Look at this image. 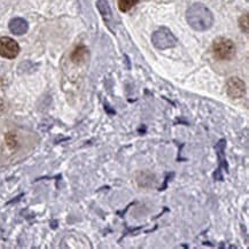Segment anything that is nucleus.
<instances>
[{
    "label": "nucleus",
    "instance_id": "3",
    "mask_svg": "<svg viewBox=\"0 0 249 249\" xmlns=\"http://www.w3.org/2000/svg\"><path fill=\"white\" fill-rule=\"evenodd\" d=\"M152 41L156 49L165 50L174 47L177 44V38L174 36V34L169 29L161 28L153 34Z\"/></svg>",
    "mask_w": 249,
    "mask_h": 249
},
{
    "label": "nucleus",
    "instance_id": "4",
    "mask_svg": "<svg viewBox=\"0 0 249 249\" xmlns=\"http://www.w3.org/2000/svg\"><path fill=\"white\" fill-rule=\"evenodd\" d=\"M20 52L18 44L14 39L8 37L0 38V55L7 57V59H14Z\"/></svg>",
    "mask_w": 249,
    "mask_h": 249
},
{
    "label": "nucleus",
    "instance_id": "8",
    "mask_svg": "<svg viewBox=\"0 0 249 249\" xmlns=\"http://www.w3.org/2000/svg\"><path fill=\"white\" fill-rule=\"evenodd\" d=\"M137 2L138 0H119V7L122 12H127L137 5Z\"/></svg>",
    "mask_w": 249,
    "mask_h": 249
},
{
    "label": "nucleus",
    "instance_id": "5",
    "mask_svg": "<svg viewBox=\"0 0 249 249\" xmlns=\"http://www.w3.org/2000/svg\"><path fill=\"white\" fill-rule=\"evenodd\" d=\"M226 90H228V94L231 98H242L245 95L246 92V85L245 83L238 77H232L228 82V86H226Z\"/></svg>",
    "mask_w": 249,
    "mask_h": 249
},
{
    "label": "nucleus",
    "instance_id": "7",
    "mask_svg": "<svg viewBox=\"0 0 249 249\" xmlns=\"http://www.w3.org/2000/svg\"><path fill=\"white\" fill-rule=\"evenodd\" d=\"M97 6H98V9L101 13L102 18H105V21L111 20V11L106 0H99L97 2Z\"/></svg>",
    "mask_w": 249,
    "mask_h": 249
},
{
    "label": "nucleus",
    "instance_id": "2",
    "mask_svg": "<svg viewBox=\"0 0 249 249\" xmlns=\"http://www.w3.org/2000/svg\"><path fill=\"white\" fill-rule=\"evenodd\" d=\"M213 52L217 59L231 60L235 55V46L228 38H217L213 44Z\"/></svg>",
    "mask_w": 249,
    "mask_h": 249
},
{
    "label": "nucleus",
    "instance_id": "6",
    "mask_svg": "<svg viewBox=\"0 0 249 249\" xmlns=\"http://www.w3.org/2000/svg\"><path fill=\"white\" fill-rule=\"evenodd\" d=\"M9 30H11L14 35H18V36L24 35L28 31L27 21L20 18H13V20L9 22Z\"/></svg>",
    "mask_w": 249,
    "mask_h": 249
},
{
    "label": "nucleus",
    "instance_id": "1",
    "mask_svg": "<svg viewBox=\"0 0 249 249\" xmlns=\"http://www.w3.org/2000/svg\"><path fill=\"white\" fill-rule=\"evenodd\" d=\"M187 22L194 30L204 31L208 30L213 23V17L212 12L202 4H194L188 8Z\"/></svg>",
    "mask_w": 249,
    "mask_h": 249
}]
</instances>
